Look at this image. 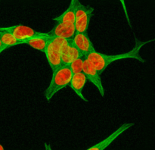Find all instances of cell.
<instances>
[{"mask_svg": "<svg viewBox=\"0 0 155 150\" xmlns=\"http://www.w3.org/2000/svg\"><path fill=\"white\" fill-rule=\"evenodd\" d=\"M44 147H45V150H53L51 145L48 143L44 144Z\"/></svg>", "mask_w": 155, "mask_h": 150, "instance_id": "2e32d148", "label": "cell"}, {"mask_svg": "<svg viewBox=\"0 0 155 150\" xmlns=\"http://www.w3.org/2000/svg\"><path fill=\"white\" fill-rule=\"evenodd\" d=\"M75 2L76 0H71L69 7L65 10V12H64L59 16L54 18L53 20L57 23L74 24V21H75Z\"/></svg>", "mask_w": 155, "mask_h": 150, "instance_id": "7c38bea8", "label": "cell"}, {"mask_svg": "<svg viewBox=\"0 0 155 150\" xmlns=\"http://www.w3.org/2000/svg\"><path fill=\"white\" fill-rule=\"evenodd\" d=\"M86 81H87V78H86V75L84 74V73L81 72L73 74L71 83H70V86L77 94V96L80 97L82 100L85 102H88V100L85 98L83 93V89L86 85Z\"/></svg>", "mask_w": 155, "mask_h": 150, "instance_id": "8fae6325", "label": "cell"}, {"mask_svg": "<svg viewBox=\"0 0 155 150\" xmlns=\"http://www.w3.org/2000/svg\"><path fill=\"white\" fill-rule=\"evenodd\" d=\"M85 58H85L84 56H83V57H80L79 58L76 59V60L73 61V62L70 64V68H71L73 74H77V73L83 72Z\"/></svg>", "mask_w": 155, "mask_h": 150, "instance_id": "5bb4252c", "label": "cell"}, {"mask_svg": "<svg viewBox=\"0 0 155 150\" xmlns=\"http://www.w3.org/2000/svg\"><path fill=\"white\" fill-rule=\"evenodd\" d=\"M73 74L68 65H62L58 68L52 71L51 80L45 89V98L49 101L58 92L70 85Z\"/></svg>", "mask_w": 155, "mask_h": 150, "instance_id": "7a4b0ae2", "label": "cell"}, {"mask_svg": "<svg viewBox=\"0 0 155 150\" xmlns=\"http://www.w3.org/2000/svg\"><path fill=\"white\" fill-rule=\"evenodd\" d=\"M71 41L84 56L95 51L93 43L88 36L87 33L76 32Z\"/></svg>", "mask_w": 155, "mask_h": 150, "instance_id": "52a82bcc", "label": "cell"}, {"mask_svg": "<svg viewBox=\"0 0 155 150\" xmlns=\"http://www.w3.org/2000/svg\"><path fill=\"white\" fill-rule=\"evenodd\" d=\"M76 33L74 24H66L63 23H57L48 34L51 36L62 38L70 40L73 38Z\"/></svg>", "mask_w": 155, "mask_h": 150, "instance_id": "9c48e42d", "label": "cell"}, {"mask_svg": "<svg viewBox=\"0 0 155 150\" xmlns=\"http://www.w3.org/2000/svg\"><path fill=\"white\" fill-rule=\"evenodd\" d=\"M0 150H5L4 147H3V145L1 143H0Z\"/></svg>", "mask_w": 155, "mask_h": 150, "instance_id": "d6986e66", "label": "cell"}, {"mask_svg": "<svg viewBox=\"0 0 155 150\" xmlns=\"http://www.w3.org/2000/svg\"><path fill=\"white\" fill-rule=\"evenodd\" d=\"M75 4L74 27L76 32L87 33L89 23L93 15L94 8L91 6L84 5L79 0H76Z\"/></svg>", "mask_w": 155, "mask_h": 150, "instance_id": "277c9868", "label": "cell"}, {"mask_svg": "<svg viewBox=\"0 0 155 150\" xmlns=\"http://www.w3.org/2000/svg\"><path fill=\"white\" fill-rule=\"evenodd\" d=\"M6 48V47H5L4 45H3L1 39H0V48Z\"/></svg>", "mask_w": 155, "mask_h": 150, "instance_id": "e0dca14e", "label": "cell"}, {"mask_svg": "<svg viewBox=\"0 0 155 150\" xmlns=\"http://www.w3.org/2000/svg\"><path fill=\"white\" fill-rule=\"evenodd\" d=\"M120 2L121 3V5H122V7H123V9H124V14H125V16H126V18H127V22H128L129 25L131 27V24H130V17H129V14H128V12H127V5H126V2H125V0H119Z\"/></svg>", "mask_w": 155, "mask_h": 150, "instance_id": "9a60e30c", "label": "cell"}, {"mask_svg": "<svg viewBox=\"0 0 155 150\" xmlns=\"http://www.w3.org/2000/svg\"><path fill=\"white\" fill-rule=\"evenodd\" d=\"M5 49H7V48H0V54H1L2 52H3L5 51Z\"/></svg>", "mask_w": 155, "mask_h": 150, "instance_id": "ac0fdd59", "label": "cell"}, {"mask_svg": "<svg viewBox=\"0 0 155 150\" xmlns=\"http://www.w3.org/2000/svg\"><path fill=\"white\" fill-rule=\"evenodd\" d=\"M133 126V123H124L122 125L120 126L115 131H114L111 134L109 135L107 137L101 140V142L95 144L92 146L88 148L86 150H105L114 141L116 140L120 135H122L126 130H129L130 127Z\"/></svg>", "mask_w": 155, "mask_h": 150, "instance_id": "ba28073f", "label": "cell"}, {"mask_svg": "<svg viewBox=\"0 0 155 150\" xmlns=\"http://www.w3.org/2000/svg\"><path fill=\"white\" fill-rule=\"evenodd\" d=\"M67 40L68 39L50 36L44 53L52 71H54L62 65L61 47Z\"/></svg>", "mask_w": 155, "mask_h": 150, "instance_id": "3957f363", "label": "cell"}, {"mask_svg": "<svg viewBox=\"0 0 155 150\" xmlns=\"http://www.w3.org/2000/svg\"><path fill=\"white\" fill-rule=\"evenodd\" d=\"M2 28L12 33L14 35V36L19 41L20 45H21V42H22V41L41 34V32L36 31L30 27L22 25V24H17V25L2 27Z\"/></svg>", "mask_w": 155, "mask_h": 150, "instance_id": "8992f818", "label": "cell"}, {"mask_svg": "<svg viewBox=\"0 0 155 150\" xmlns=\"http://www.w3.org/2000/svg\"><path fill=\"white\" fill-rule=\"evenodd\" d=\"M49 37L50 35L48 33H41V34L38 35V36L22 41L21 42V44H27L34 49L40 51L42 52H45Z\"/></svg>", "mask_w": 155, "mask_h": 150, "instance_id": "30bf717a", "label": "cell"}, {"mask_svg": "<svg viewBox=\"0 0 155 150\" xmlns=\"http://www.w3.org/2000/svg\"><path fill=\"white\" fill-rule=\"evenodd\" d=\"M0 39L3 45L7 48L20 45L19 41L14 36L12 33L3 30L2 27H0Z\"/></svg>", "mask_w": 155, "mask_h": 150, "instance_id": "4fadbf2b", "label": "cell"}, {"mask_svg": "<svg viewBox=\"0 0 155 150\" xmlns=\"http://www.w3.org/2000/svg\"><path fill=\"white\" fill-rule=\"evenodd\" d=\"M83 72L86 75L87 80H89L91 83L95 85L101 96H104V89L102 82H101V77H100V73L94 67V65L86 58H85Z\"/></svg>", "mask_w": 155, "mask_h": 150, "instance_id": "5b68a950", "label": "cell"}, {"mask_svg": "<svg viewBox=\"0 0 155 150\" xmlns=\"http://www.w3.org/2000/svg\"><path fill=\"white\" fill-rule=\"evenodd\" d=\"M154 39L142 42V41L136 39L135 42V45L132 50L129 51L128 52L122 53V54L118 55H106L103 53H100L95 50V52L89 53L85 56L87 60H89L92 65H94L95 68L98 70L100 74H102L104 70L114 62H116L118 60H122V59L127 58H133L141 62H145V60L141 57L140 50L145 44L148 42H153Z\"/></svg>", "mask_w": 155, "mask_h": 150, "instance_id": "6da1fadb", "label": "cell"}]
</instances>
